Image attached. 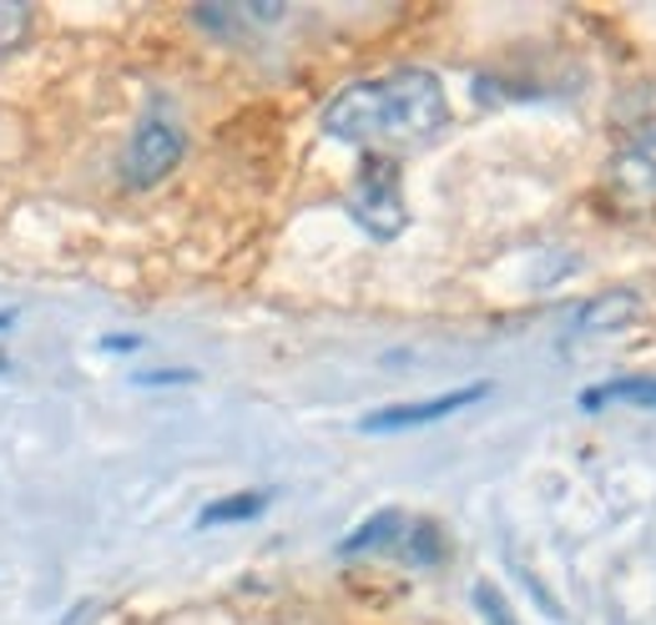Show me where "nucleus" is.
Here are the masks:
<instances>
[{
  "label": "nucleus",
  "mask_w": 656,
  "mask_h": 625,
  "mask_svg": "<svg viewBox=\"0 0 656 625\" xmlns=\"http://www.w3.org/2000/svg\"><path fill=\"white\" fill-rule=\"evenodd\" d=\"M444 121H450V96L440 76L424 66H399L374 82H354L323 107V131L334 142L389 147V152L434 142Z\"/></svg>",
  "instance_id": "obj_1"
},
{
  "label": "nucleus",
  "mask_w": 656,
  "mask_h": 625,
  "mask_svg": "<svg viewBox=\"0 0 656 625\" xmlns=\"http://www.w3.org/2000/svg\"><path fill=\"white\" fill-rule=\"evenodd\" d=\"M107 354H127V348H142V338H131V333H117V338H101Z\"/></svg>",
  "instance_id": "obj_16"
},
{
  "label": "nucleus",
  "mask_w": 656,
  "mask_h": 625,
  "mask_svg": "<svg viewBox=\"0 0 656 625\" xmlns=\"http://www.w3.org/2000/svg\"><path fill=\"white\" fill-rule=\"evenodd\" d=\"M606 403H636V409H656V378H611L581 394V409H606Z\"/></svg>",
  "instance_id": "obj_10"
},
{
  "label": "nucleus",
  "mask_w": 656,
  "mask_h": 625,
  "mask_svg": "<svg viewBox=\"0 0 656 625\" xmlns=\"http://www.w3.org/2000/svg\"><path fill=\"white\" fill-rule=\"evenodd\" d=\"M490 394V384H465V389H450V394H434V399H415V403H389V409H374L358 419L364 434H405V429H424V424H440L450 413L470 409Z\"/></svg>",
  "instance_id": "obj_4"
},
{
  "label": "nucleus",
  "mask_w": 656,
  "mask_h": 625,
  "mask_svg": "<svg viewBox=\"0 0 656 625\" xmlns=\"http://www.w3.org/2000/svg\"><path fill=\"white\" fill-rule=\"evenodd\" d=\"M268 505H273V495H268V489H243V495L213 499V505L197 515V525H203V530H213V525H243V519H258Z\"/></svg>",
  "instance_id": "obj_11"
},
{
  "label": "nucleus",
  "mask_w": 656,
  "mask_h": 625,
  "mask_svg": "<svg viewBox=\"0 0 656 625\" xmlns=\"http://www.w3.org/2000/svg\"><path fill=\"white\" fill-rule=\"evenodd\" d=\"M283 15L288 11L278 0H243V6H197L192 21L223 41H243V36H252V31H262V25H278Z\"/></svg>",
  "instance_id": "obj_6"
},
{
  "label": "nucleus",
  "mask_w": 656,
  "mask_h": 625,
  "mask_svg": "<svg viewBox=\"0 0 656 625\" xmlns=\"http://www.w3.org/2000/svg\"><path fill=\"white\" fill-rule=\"evenodd\" d=\"M642 319V298L632 293V288H606V293H596L591 303L576 313L571 328L581 333V338H596V333H621L632 328V323Z\"/></svg>",
  "instance_id": "obj_7"
},
{
  "label": "nucleus",
  "mask_w": 656,
  "mask_h": 625,
  "mask_svg": "<svg viewBox=\"0 0 656 625\" xmlns=\"http://www.w3.org/2000/svg\"><path fill=\"white\" fill-rule=\"evenodd\" d=\"M611 127L621 131L626 152H656V82L621 86L611 101Z\"/></svg>",
  "instance_id": "obj_5"
},
{
  "label": "nucleus",
  "mask_w": 656,
  "mask_h": 625,
  "mask_svg": "<svg viewBox=\"0 0 656 625\" xmlns=\"http://www.w3.org/2000/svg\"><path fill=\"white\" fill-rule=\"evenodd\" d=\"M348 213L358 217V227L369 237H379V243L405 233V182H399L394 157H369V162L358 166Z\"/></svg>",
  "instance_id": "obj_2"
},
{
  "label": "nucleus",
  "mask_w": 656,
  "mask_h": 625,
  "mask_svg": "<svg viewBox=\"0 0 656 625\" xmlns=\"http://www.w3.org/2000/svg\"><path fill=\"white\" fill-rule=\"evenodd\" d=\"M399 550L415 560V565H434V560H444V540L434 525H424V519H415L405 530V540H399Z\"/></svg>",
  "instance_id": "obj_13"
},
{
  "label": "nucleus",
  "mask_w": 656,
  "mask_h": 625,
  "mask_svg": "<svg viewBox=\"0 0 656 625\" xmlns=\"http://www.w3.org/2000/svg\"><path fill=\"white\" fill-rule=\"evenodd\" d=\"M15 328V308H0V333H11Z\"/></svg>",
  "instance_id": "obj_17"
},
{
  "label": "nucleus",
  "mask_w": 656,
  "mask_h": 625,
  "mask_svg": "<svg viewBox=\"0 0 656 625\" xmlns=\"http://www.w3.org/2000/svg\"><path fill=\"white\" fill-rule=\"evenodd\" d=\"M611 192H616L621 207H632V213L652 207L656 202V162L646 152H621L616 162H611Z\"/></svg>",
  "instance_id": "obj_8"
},
{
  "label": "nucleus",
  "mask_w": 656,
  "mask_h": 625,
  "mask_svg": "<svg viewBox=\"0 0 656 625\" xmlns=\"http://www.w3.org/2000/svg\"><path fill=\"white\" fill-rule=\"evenodd\" d=\"M475 605H480V615H485V625H515V615H510V605H505V595L490 580H480L475 585Z\"/></svg>",
  "instance_id": "obj_14"
},
{
  "label": "nucleus",
  "mask_w": 656,
  "mask_h": 625,
  "mask_svg": "<svg viewBox=\"0 0 656 625\" xmlns=\"http://www.w3.org/2000/svg\"><path fill=\"white\" fill-rule=\"evenodd\" d=\"M409 519L399 515V509H379V515H369L364 525H358L348 540H338V554H369V550H394V545L405 540Z\"/></svg>",
  "instance_id": "obj_9"
},
{
  "label": "nucleus",
  "mask_w": 656,
  "mask_h": 625,
  "mask_svg": "<svg viewBox=\"0 0 656 625\" xmlns=\"http://www.w3.org/2000/svg\"><path fill=\"white\" fill-rule=\"evenodd\" d=\"M6 368H11V358H6V354H0V374H6Z\"/></svg>",
  "instance_id": "obj_18"
},
{
  "label": "nucleus",
  "mask_w": 656,
  "mask_h": 625,
  "mask_svg": "<svg viewBox=\"0 0 656 625\" xmlns=\"http://www.w3.org/2000/svg\"><path fill=\"white\" fill-rule=\"evenodd\" d=\"M182 152H187V131L168 117H147L121 152V182L127 187H157L162 177H172Z\"/></svg>",
  "instance_id": "obj_3"
},
{
  "label": "nucleus",
  "mask_w": 656,
  "mask_h": 625,
  "mask_svg": "<svg viewBox=\"0 0 656 625\" xmlns=\"http://www.w3.org/2000/svg\"><path fill=\"white\" fill-rule=\"evenodd\" d=\"M131 384L162 389V384H197V374H192V368H157V374H131Z\"/></svg>",
  "instance_id": "obj_15"
},
{
  "label": "nucleus",
  "mask_w": 656,
  "mask_h": 625,
  "mask_svg": "<svg viewBox=\"0 0 656 625\" xmlns=\"http://www.w3.org/2000/svg\"><path fill=\"white\" fill-rule=\"evenodd\" d=\"M31 25H36V11L25 0H0V56H11L31 41Z\"/></svg>",
  "instance_id": "obj_12"
}]
</instances>
